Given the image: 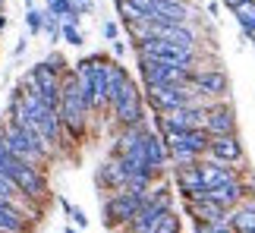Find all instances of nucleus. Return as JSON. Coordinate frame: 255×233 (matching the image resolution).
<instances>
[{"label": "nucleus", "mask_w": 255, "mask_h": 233, "mask_svg": "<svg viewBox=\"0 0 255 233\" xmlns=\"http://www.w3.org/2000/svg\"><path fill=\"white\" fill-rule=\"evenodd\" d=\"M230 13L237 16V25H240L243 35L255 28V0H240V3L230 6Z\"/></svg>", "instance_id": "obj_20"}, {"label": "nucleus", "mask_w": 255, "mask_h": 233, "mask_svg": "<svg viewBox=\"0 0 255 233\" xmlns=\"http://www.w3.org/2000/svg\"><path fill=\"white\" fill-rule=\"evenodd\" d=\"M192 230L195 233H233V227H230V211L221 221H192Z\"/></svg>", "instance_id": "obj_21"}, {"label": "nucleus", "mask_w": 255, "mask_h": 233, "mask_svg": "<svg viewBox=\"0 0 255 233\" xmlns=\"http://www.w3.org/2000/svg\"><path fill=\"white\" fill-rule=\"evenodd\" d=\"M145 205V196L139 192H129V189H120V192H111L104 202H101V215H104V227L107 230H123L129 221L139 215V208Z\"/></svg>", "instance_id": "obj_5"}, {"label": "nucleus", "mask_w": 255, "mask_h": 233, "mask_svg": "<svg viewBox=\"0 0 255 233\" xmlns=\"http://www.w3.org/2000/svg\"><path fill=\"white\" fill-rule=\"evenodd\" d=\"M114 6H117V13L123 16V22H139V19H145V13L139 6H132L129 0H114Z\"/></svg>", "instance_id": "obj_23"}, {"label": "nucleus", "mask_w": 255, "mask_h": 233, "mask_svg": "<svg viewBox=\"0 0 255 233\" xmlns=\"http://www.w3.org/2000/svg\"><path fill=\"white\" fill-rule=\"evenodd\" d=\"M101 35H104V41H117V38H120V25H117L114 19H107L101 25Z\"/></svg>", "instance_id": "obj_28"}, {"label": "nucleus", "mask_w": 255, "mask_h": 233, "mask_svg": "<svg viewBox=\"0 0 255 233\" xmlns=\"http://www.w3.org/2000/svg\"><path fill=\"white\" fill-rule=\"evenodd\" d=\"M199 167V177L205 183V189H214V186H224V183H233L243 177V170L237 167V164H221V161H199L195 164Z\"/></svg>", "instance_id": "obj_13"}, {"label": "nucleus", "mask_w": 255, "mask_h": 233, "mask_svg": "<svg viewBox=\"0 0 255 233\" xmlns=\"http://www.w3.org/2000/svg\"><path fill=\"white\" fill-rule=\"evenodd\" d=\"M139 76H142V89L145 85H186L192 70L189 66H173V63L139 60Z\"/></svg>", "instance_id": "obj_8"}, {"label": "nucleus", "mask_w": 255, "mask_h": 233, "mask_svg": "<svg viewBox=\"0 0 255 233\" xmlns=\"http://www.w3.org/2000/svg\"><path fill=\"white\" fill-rule=\"evenodd\" d=\"M25 28H28V35H41V28H44V9H25Z\"/></svg>", "instance_id": "obj_25"}, {"label": "nucleus", "mask_w": 255, "mask_h": 233, "mask_svg": "<svg viewBox=\"0 0 255 233\" xmlns=\"http://www.w3.org/2000/svg\"><path fill=\"white\" fill-rule=\"evenodd\" d=\"M205 196H208L214 205H221L224 211H233L237 205H243V199L249 196V186H246V173H243L240 180L233 183H224V186H214V189H205Z\"/></svg>", "instance_id": "obj_14"}, {"label": "nucleus", "mask_w": 255, "mask_h": 233, "mask_svg": "<svg viewBox=\"0 0 255 233\" xmlns=\"http://www.w3.org/2000/svg\"><path fill=\"white\" fill-rule=\"evenodd\" d=\"M135 60H154V63H173V66H195L205 63V57L199 47H183V44H170L161 38H148V41L135 44Z\"/></svg>", "instance_id": "obj_3"}, {"label": "nucleus", "mask_w": 255, "mask_h": 233, "mask_svg": "<svg viewBox=\"0 0 255 233\" xmlns=\"http://www.w3.org/2000/svg\"><path fill=\"white\" fill-rule=\"evenodd\" d=\"M186 215H192V221H221L227 211H224L221 205H214V202L202 192L199 199H189V202H186Z\"/></svg>", "instance_id": "obj_19"}, {"label": "nucleus", "mask_w": 255, "mask_h": 233, "mask_svg": "<svg viewBox=\"0 0 255 233\" xmlns=\"http://www.w3.org/2000/svg\"><path fill=\"white\" fill-rule=\"evenodd\" d=\"M44 9H47L51 16H57V19H63V16H70L76 6H73V0H47ZM76 13H79V9H76Z\"/></svg>", "instance_id": "obj_26"}, {"label": "nucleus", "mask_w": 255, "mask_h": 233, "mask_svg": "<svg viewBox=\"0 0 255 233\" xmlns=\"http://www.w3.org/2000/svg\"><path fill=\"white\" fill-rule=\"evenodd\" d=\"M173 186L183 196V202L199 199L202 192H205V183H202L199 167H195V164H189V167H173Z\"/></svg>", "instance_id": "obj_16"}, {"label": "nucleus", "mask_w": 255, "mask_h": 233, "mask_svg": "<svg viewBox=\"0 0 255 233\" xmlns=\"http://www.w3.org/2000/svg\"><path fill=\"white\" fill-rule=\"evenodd\" d=\"M63 233H82V230H79V227H73V224H66V227H63Z\"/></svg>", "instance_id": "obj_34"}, {"label": "nucleus", "mask_w": 255, "mask_h": 233, "mask_svg": "<svg viewBox=\"0 0 255 233\" xmlns=\"http://www.w3.org/2000/svg\"><path fill=\"white\" fill-rule=\"evenodd\" d=\"M145 164H148L158 177H167L170 151H167V145H164V139H161L158 129H148V132H145Z\"/></svg>", "instance_id": "obj_15"}, {"label": "nucleus", "mask_w": 255, "mask_h": 233, "mask_svg": "<svg viewBox=\"0 0 255 233\" xmlns=\"http://www.w3.org/2000/svg\"><path fill=\"white\" fill-rule=\"evenodd\" d=\"M111 116H114V123L120 126H142V123H148V108H145V98H142V89H139V82H129V89H126L120 98H117L111 104Z\"/></svg>", "instance_id": "obj_7"}, {"label": "nucleus", "mask_w": 255, "mask_h": 233, "mask_svg": "<svg viewBox=\"0 0 255 233\" xmlns=\"http://www.w3.org/2000/svg\"><path fill=\"white\" fill-rule=\"evenodd\" d=\"M0 177H6L28 202H41L47 196V177H44V170L41 167H32V164H25V161H19L16 154H9V151L0 154Z\"/></svg>", "instance_id": "obj_2"}, {"label": "nucleus", "mask_w": 255, "mask_h": 233, "mask_svg": "<svg viewBox=\"0 0 255 233\" xmlns=\"http://www.w3.org/2000/svg\"><path fill=\"white\" fill-rule=\"evenodd\" d=\"M25 47H28V41H25V38H19L16 47H13V54H16V57H22V54H25Z\"/></svg>", "instance_id": "obj_32"}, {"label": "nucleus", "mask_w": 255, "mask_h": 233, "mask_svg": "<svg viewBox=\"0 0 255 233\" xmlns=\"http://www.w3.org/2000/svg\"><path fill=\"white\" fill-rule=\"evenodd\" d=\"M70 221H73V227H79V230L88 227V218H85V211H82L79 205H73V208H70Z\"/></svg>", "instance_id": "obj_29"}, {"label": "nucleus", "mask_w": 255, "mask_h": 233, "mask_svg": "<svg viewBox=\"0 0 255 233\" xmlns=\"http://www.w3.org/2000/svg\"><path fill=\"white\" fill-rule=\"evenodd\" d=\"M41 32H47V38H51L54 44L60 41V19H57V16H51L47 9H44V28H41Z\"/></svg>", "instance_id": "obj_27"}, {"label": "nucleus", "mask_w": 255, "mask_h": 233, "mask_svg": "<svg viewBox=\"0 0 255 233\" xmlns=\"http://www.w3.org/2000/svg\"><path fill=\"white\" fill-rule=\"evenodd\" d=\"M189 85L208 101H233L230 98V76H227V70H224L221 63L218 66L214 63L195 66L192 76H189Z\"/></svg>", "instance_id": "obj_6"}, {"label": "nucleus", "mask_w": 255, "mask_h": 233, "mask_svg": "<svg viewBox=\"0 0 255 233\" xmlns=\"http://www.w3.org/2000/svg\"><path fill=\"white\" fill-rule=\"evenodd\" d=\"M88 120H92V108H88L85 95L76 82L73 70L63 73V92H60V123L63 132L70 135L73 142H82L88 132Z\"/></svg>", "instance_id": "obj_1"}, {"label": "nucleus", "mask_w": 255, "mask_h": 233, "mask_svg": "<svg viewBox=\"0 0 255 233\" xmlns=\"http://www.w3.org/2000/svg\"><path fill=\"white\" fill-rule=\"evenodd\" d=\"M154 233H183V218H180V215H176V211L170 208L167 215L161 218V224L154 227Z\"/></svg>", "instance_id": "obj_22"}, {"label": "nucleus", "mask_w": 255, "mask_h": 233, "mask_svg": "<svg viewBox=\"0 0 255 233\" xmlns=\"http://www.w3.org/2000/svg\"><path fill=\"white\" fill-rule=\"evenodd\" d=\"M202 129L208 132L211 139L240 132V120H237V108H233V101H218V104H211V108L205 111Z\"/></svg>", "instance_id": "obj_9"}, {"label": "nucleus", "mask_w": 255, "mask_h": 233, "mask_svg": "<svg viewBox=\"0 0 255 233\" xmlns=\"http://www.w3.org/2000/svg\"><path fill=\"white\" fill-rule=\"evenodd\" d=\"M205 108H176L167 114H154V129L158 132H189L202 129Z\"/></svg>", "instance_id": "obj_10"}, {"label": "nucleus", "mask_w": 255, "mask_h": 233, "mask_svg": "<svg viewBox=\"0 0 255 233\" xmlns=\"http://www.w3.org/2000/svg\"><path fill=\"white\" fill-rule=\"evenodd\" d=\"M192 9L183 0H151L145 19L148 22H161V25H192Z\"/></svg>", "instance_id": "obj_11"}, {"label": "nucleus", "mask_w": 255, "mask_h": 233, "mask_svg": "<svg viewBox=\"0 0 255 233\" xmlns=\"http://www.w3.org/2000/svg\"><path fill=\"white\" fill-rule=\"evenodd\" d=\"M240 35H243V32H240ZM243 38H246V41H249V44L255 47V28H252V32H246V35H243Z\"/></svg>", "instance_id": "obj_33"}, {"label": "nucleus", "mask_w": 255, "mask_h": 233, "mask_svg": "<svg viewBox=\"0 0 255 233\" xmlns=\"http://www.w3.org/2000/svg\"><path fill=\"white\" fill-rule=\"evenodd\" d=\"M161 139L170 151V167H189V164H199L205 158L211 135L205 129H189V132H161Z\"/></svg>", "instance_id": "obj_4"}, {"label": "nucleus", "mask_w": 255, "mask_h": 233, "mask_svg": "<svg viewBox=\"0 0 255 233\" xmlns=\"http://www.w3.org/2000/svg\"><path fill=\"white\" fill-rule=\"evenodd\" d=\"M95 186L101 189V192H120V189H126V173H123V167L117 164V158H107L101 167L95 170Z\"/></svg>", "instance_id": "obj_17"}, {"label": "nucleus", "mask_w": 255, "mask_h": 233, "mask_svg": "<svg viewBox=\"0 0 255 233\" xmlns=\"http://www.w3.org/2000/svg\"><path fill=\"white\" fill-rule=\"evenodd\" d=\"M60 41L73 44V47H82V44H85V35H82L79 25H66V22H60Z\"/></svg>", "instance_id": "obj_24"}, {"label": "nucleus", "mask_w": 255, "mask_h": 233, "mask_svg": "<svg viewBox=\"0 0 255 233\" xmlns=\"http://www.w3.org/2000/svg\"><path fill=\"white\" fill-rule=\"evenodd\" d=\"M35 6V0H25V9H32Z\"/></svg>", "instance_id": "obj_36"}, {"label": "nucleus", "mask_w": 255, "mask_h": 233, "mask_svg": "<svg viewBox=\"0 0 255 233\" xmlns=\"http://www.w3.org/2000/svg\"><path fill=\"white\" fill-rule=\"evenodd\" d=\"M151 38H161V41H170V44H183V47H199V32H195L192 25L151 22Z\"/></svg>", "instance_id": "obj_18"}, {"label": "nucleus", "mask_w": 255, "mask_h": 233, "mask_svg": "<svg viewBox=\"0 0 255 233\" xmlns=\"http://www.w3.org/2000/svg\"><path fill=\"white\" fill-rule=\"evenodd\" d=\"M73 6L85 16V13H92V9H95V0H73Z\"/></svg>", "instance_id": "obj_31"}, {"label": "nucleus", "mask_w": 255, "mask_h": 233, "mask_svg": "<svg viewBox=\"0 0 255 233\" xmlns=\"http://www.w3.org/2000/svg\"><path fill=\"white\" fill-rule=\"evenodd\" d=\"M6 28V13H0V32Z\"/></svg>", "instance_id": "obj_35"}, {"label": "nucleus", "mask_w": 255, "mask_h": 233, "mask_svg": "<svg viewBox=\"0 0 255 233\" xmlns=\"http://www.w3.org/2000/svg\"><path fill=\"white\" fill-rule=\"evenodd\" d=\"M111 57H114V60L126 57V41H120V38H117V41H111Z\"/></svg>", "instance_id": "obj_30"}, {"label": "nucleus", "mask_w": 255, "mask_h": 233, "mask_svg": "<svg viewBox=\"0 0 255 233\" xmlns=\"http://www.w3.org/2000/svg\"><path fill=\"white\" fill-rule=\"evenodd\" d=\"M205 161H221V164H243L246 161V145H243V135H218V139L208 142V151H205Z\"/></svg>", "instance_id": "obj_12"}]
</instances>
